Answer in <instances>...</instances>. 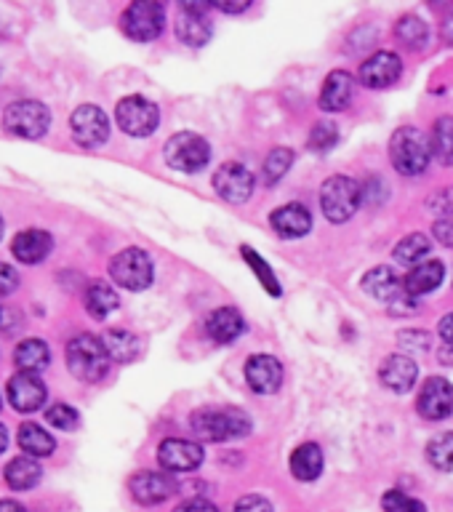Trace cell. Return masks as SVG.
Wrapping results in <instances>:
<instances>
[{
	"label": "cell",
	"instance_id": "cell-4",
	"mask_svg": "<svg viewBox=\"0 0 453 512\" xmlns=\"http://www.w3.org/2000/svg\"><path fill=\"white\" fill-rule=\"evenodd\" d=\"M363 200V187L352 176H331L320 187V208L328 222L342 224L355 216Z\"/></svg>",
	"mask_w": 453,
	"mask_h": 512
},
{
	"label": "cell",
	"instance_id": "cell-24",
	"mask_svg": "<svg viewBox=\"0 0 453 512\" xmlns=\"http://www.w3.org/2000/svg\"><path fill=\"white\" fill-rule=\"evenodd\" d=\"M51 248H54V240L48 235L46 230H22L11 243V251L22 264H40L51 254Z\"/></svg>",
	"mask_w": 453,
	"mask_h": 512
},
{
	"label": "cell",
	"instance_id": "cell-52",
	"mask_svg": "<svg viewBox=\"0 0 453 512\" xmlns=\"http://www.w3.org/2000/svg\"><path fill=\"white\" fill-rule=\"evenodd\" d=\"M6 318H8V310H6V307H0V328H8Z\"/></svg>",
	"mask_w": 453,
	"mask_h": 512
},
{
	"label": "cell",
	"instance_id": "cell-50",
	"mask_svg": "<svg viewBox=\"0 0 453 512\" xmlns=\"http://www.w3.org/2000/svg\"><path fill=\"white\" fill-rule=\"evenodd\" d=\"M0 512H27L19 502L14 499H0Z\"/></svg>",
	"mask_w": 453,
	"mask_h": 512
},
{
	"label": "cell",
	"instance_id": "cell-15",
	"mask_svg": "<svg viewBox=\"0 0 453 512\" xmlns=\"http://www.w3.org/2000/svg\"><path fill=\"white\" fill-rule=\"evenodd\" d=\"M403 75V62H400L398 54L392 51H376L374 56H368L366 62L360 64L358 78L366 88H390L395 86Z\"/></svg>",
	"mask_w": 453,
	"mask_h": 512
},
{
	"label": "cell",
	"instance_id": "cell-34",
	"mask_svg": "<svg viewBox=\"0 0 453 512\" xmlns=\"http://www.w3.org/2000/svg\"><path fill=\"white\" fill-rule=\"evenodd\" d=\"M240 254H243V259L248 262V267L254 270L256 280L262 283L264 291L270 296H280L283 294V286H280V280L275 278V272H272V267L262 259V254H256L254 248L251 246H240Z\"/></svg>",
	"mask_w": 453,
	"mask_h": 512
},
{
	"label": "cell",
	"instance_id": "cell-47",
	"mask_svg": "<svg viewBox=\"0 0 453 512\" xmlns=\"http://www.w3.org/2000/svg\"><path fill=\"white\" fill-rule=\"evenodd\" d=\"M438 334L440 339H443V342L453 350V312L443 315V320H440V326H438Z\"/></svg>",
	"mask_w": 453,
	"mask_h": 512
},
{
	"label": "cell",
	"instance_id": "cell-28",
	"mask_svg": "<svg viewBox=\"0 0 453 512\" xmlns=\"http://www.w3.org/2000/svg\"><path fill=\"white\" fill-rule=\"evenodd\" d=\"M83 304H86V310L91 318L104 320L110 312H115L120 307V299L115 294V288L102 283V280H96L91 286L86 288V294H83Z\"/></svg>",
	"mask_w": 453,
	"mask_h": 512
},
{
	"label": "cell",
	"instance_id": "cell-41",
	"mask_svg": "<svg viewBox=\"0 0 453 512\" xmlns=\"http://www.w3.org/2000/svg\"><path fill=\"white\" fill-rule=\"evenodd\" d=\"M427 208L432 214L443 216V219H453V187H446V190H438L427 200Z\"/></svg>",
	"mask_w": 453,
	"mask_h": 512
},
{
	"label": "cell",
	"instance_id": "cell-22",
	"mask_svg": "<svg viewBox=\"0 0 453 512\" xmlns=\"http://www.w3.org/2000/svg\"><path fill=\"white\" fill-rule=\"evenodd\" d=\"M246 331V320L235 307H219V310L208 312L206 318V334L211 336V342L230 344Z\"/></svg>",
	"mask_w": 453,
	"mask_h": 512
},
{
	"label": "cell",
	"instance_id": "cell-36",
	"mask_svg": "<svg viewBox=\"0 0 453 512\" xmlns=\"http://www.w3.org/2000/svg\"><path fill=\"white\" fill-rule=\"evenodd\" d=\"M291 163H294V150H288V147H275V150L267 155V160H264V184H267V187H275V184L288 174Z\"/></svg>",
	"mask_w": 453,
	"mask_h": 512
},
{
	"label": "cell",
	"instance_id": "cell-20",
	"mask_svg": "<svg viewBox=\"0 0 453 512\" xmlns=\"http://www.w3.org/2000/svg\"><path fill=\"white\" fill-rule=\"evenodd\" d=\"M270 227L286 240L304 238L312 230L310 208L302 203H286V206L275 208L270 214Z\"/></svg>",
	"mask_w": 453,
	"mask_h": 512
},
{
	"label": "cell",
	"instance_id": "cell-19",
	"mask_svg": "<svg viewBox=\"0 0 453 512\" xmlns=\"http://www.w3.org/2000/svg\"><path fill=\"white\" fill-rule=\"evenodd\" d=\"M379 379H382V384L387 390L403 395V392L414 390L416 379H419V366H416L408 355L395 352V355H387V358L382 360V366H379Z\"/></svg>",
	"mask_w": 453,
	"mask_h": 512
},
{
	"label": "cell",
	"instance_id": "cell-6",
	"mask_svg": "<svg viewBox=\"0 0 453 512\" xmlns=\"http://www.w3.org/2000/svg\"><path fill=\"white\" fill-rule=\"evenodd\" d=\"M163 155H166V163L174 171H182V174H198L208 166L211 160V147L200 134H192V131H179L166 142L163 147Z\"/></svg>",
	"mask_w": 453,
	"mask_h": 512
},
{
	"label": "cell",
	"instance_id": "cell-33",
	"mask_svg": "<svg viewBox=\"0 0 453 512\" xmlns=\"http://www.w3.org/2000/svg\"><path fill=\"white\" fill-rule=\"evenodd\" d=\"M432 155L443 163V166H453V118L443 115L435 120L432 128Z\"/></svg>",
	"mask_w": 453,
	"mask_h": 512
},
{
	"label": "cell",
	"instance_id": "cell-32",
	"mask_svg": "<svg viewBox=\"0 0 453 512\" xmlns=\"http://www.w3.org/2000/svg\"><path fill=\"white\" fill-rule=\"evenodd\" d=\"M432 251V240L424 235V232H411L406 238L400 240L392 256H395V262L400 264H422L427 262V254Z\"/></svg>",
	"mask_w": 453,
	"mask_h": 512
},
{
	"label": "cell",
	"instance_id": "cell-43",
	"mask_svg": "<svg viewBox=\"0 0 453 512\" xmlns=\"http://www.w3.org/2000/svg\"><path fill=\"white\" fill-rule=\"evenodd\" d=\"M232 512H272V504L264 499V496H243V499H238L235 502V507H232Z\"/></svg>",
	"mask_w": 453,
	"mask_h": 512
},
{
	"label": "cell",
	"instance_id": "cell-46",
	"mask_svg": "<svg viewBox=\"0 0 453 512\" xmlns=\"http://www.w3.org/2000/svg\"><path fill=\"white\" fill-rule=\"evenodd\" d=\"M432 235H435L443 246L453 248V219H440V222H435Z\"/></svg>",
	"mask_w": 453,
	"mask_h": 512
},
{
	"label": "cell",
	"instance_id": "cell-51",
	"mask_svg": "<svg viewBox=\"0 0 453 512\" xmlns=\"http://www.w3.org/2000/svg\"><path fill=\"white\" fill-rule=\"evenodd\" d=\"M6 446H8V432H6V427L0 424V454L6 451Z\"/></svg>",
	"mask_w": 453,
	"mask_h": 512
},
{
	"label": "cell",
	"instance_id": "cell-25",
	"mask_svg": "<svg viewBox=\"0 0 453 512\" xmlns=\"http://www.w3.org/2000/svg\"><path fill=\"white\" fill-rule=\"evenodd\" d=\"M443 278H446V267H443V262H438V259H427V262L416 264L414 270L408 272L406 280H403V288H406V294L414 299V296H424L430 294V291H435V288L443 283Z\"/></svg>",
	"mask_w": 453,
	"mask_h": 512
},
{
	"label": "cell",
	"instance_id": "cell-23",
	"mask_svg": "<svg viewBox=\"0 0 453 512\" xmlns=\"http://www.w3.org/2000/svg\"><path fill=\"white\" fill-rule=\"evenodd\" d=\"M363 291L366 294H371L374 299H379V302H387V304H395L398 299H403L406 296V288H403V283L398 280V275L390 270V267H374V270H368L366 275H363Z\"/></svg>",
	"mask_w": 453,
	"mask_h": 512
},
{
	"label": "cell",
	"instance_id": "cell-13",
	"mask_svg": "<svg viewBox=\"0 0 453 512\" xmlns=\"http://www.w3.org/2000/svg\"><path fill=\"white\" fill-rule=\"evenodd\" d=\"M416 408L424 419L430 422H443L453 414V384L446 376H430L422 384V392L416 398Z\"/></svg>",
	"mask_w": 453,
	"mask_h": 512
},
{
	"label": "cell",
	"instance_id": "cell-42",
	"mask_svg": "<svg viewBox=\"0 0 453 512\" xmlns=\"http://www.w3.org/2000/svg\"><path fill=\"white\" fill-rule=\"evenodd\" d=\"M398 339L403 347H408V350H419V352L430 350V342H432L427 331H414V328H411V331H400Z\"/></svg>",
	"mask_w": 453,
	"mask_h": 512
},
{
	"label": "cell",
	"instance_id": "cell-48",
	"mask_svg": "<svg viewBox=\"0 0 453 512\" xmlns=\"http://www.w3.org/2000/svg\"><path fill=\"white\" fill-rule=\"evenodd\" d=\"M251 8V3H211V11H224V14H243V11H248Z\"/></svg>",
	"mask_w": 453,
	"mask_h": 512
},
{
	"label": "cell",
	"instance_id": "cell-12",
	"mask_svg": "<svg viewBox=\"0 0 453 512\" xmlns=\"http://www.w3.org/2000/svg\"><path fill=\"white\" fill-rule=\"evenodd\" d=\"M182 16L176 22V35L182 43H187L190 48L206 46L211 35H214V24L208 19V11H211V3H182L179 6Z\"/></svg>",
	"mask_w": 453,
	"mask_h": 512
},
{
	"label": "cell",
	"instance_id": "cell-7",
	"mask_svg": "<svg viewBox=\"0 0 453 512\" xmlns=\"http://www.w3.org/2000/svg\"><path fill=\"white\" fill-rule=\"evenodd\" d=\"M120 27L126 32V38L136 43H150L166 27V8L155 0H136L120 16Z\"/></svg>",
	"mask_w": 453,
	"mask_h": 512
},
{
	"label": "cell",
	"instance_id": "cell-53",
	"mask_svg": "<svg viewBox=\"0 0 453 512\" xmlns=\"http://www.w3.org/2000/svg\"><path fill=\"white\" fill-rule=\"evenodd\" d=\"M0 238H3V216H0Z\"/></svg>",
	"mask_w": 453,
	"mask_h": 512
},
{
	"label": "cell",
	"instance_id": "cell-37",
	"mask_svg": "<svg viewBox=\"0 0 453 512\" xmlns=\"http://www.w3.org/2000/svg\"><path fill=\"white\" fill-rule=\"evenodd\" d=\"M427 459L435 470L451 472L453 470V432H440L430 440L427 446Z\"/></svg>",
	"mask_w": 453,
	"mask_h": 512
},
{
	"label": "cell",
	"instance_id": "cell-16",
	"mask_svg": "<svg viewBox=\"0 0 453 512\" xmlns=\"http://www.w3.org/2000/svg\"><path fill=\"white\" fill-rule=\"evenodd\" d=\"M203 448L198 443H192V440L184 438H166L160 443L158 448V462L160 467L171 475L176 472H192L198 470L200 464H203Z\"/></svg>",
	"mask_w": 453,
	"mask_h": 512
},
{
	"label": "cell",
	"instance_id": "cell-39",
	"mask_svg": "<svg viewBox=\"0 0 453 512\" xmlns=\"http://www.w3.org/2000/svg\"><path fill=\"white\" fill-rule=\"evenodd\" d=\"M336 142H339V128H336L334 123L323 120V123H315V126H312L310 150L328 152V150H334Z\"/></svg>",
	"mask_w": 453,
	"mask_h": 512
},
{
	"label": "cell",
	"instance_id": "cell-26",
	"mask_svg": "<svg viewBox=\"0 0 453 512\" xmlns=\"http://www.w3.org/2000/svg\"><path fill=\"white\" fill-rule=\"evenodd\" d=\"M102 342L107 355H110V360H115V363H131V360L139 358V352H142L139 336L126 331V328H110V331L102 336Z\"/></svg>",
	"mask_w": 453,
	"mask_h": 512
},
{
	"label": "cell",
	"instance_id": "cell-49",
	"mask_svg": "<svg viewBox=\"0 0 453 512\" xmlns=\"http://www.w3.org/2000/svg\"><path fill=\"white\" fill-rule=\"evenodd\" d=\"M440 35H443V40H446L448 46H453V11L446 16V19H443V27H440Z\"/></svg>",
	"mask_w": 453,
	"mask_h": 512
},
{
	"label": "cell",
	"instance_id": "cell-14",
	"mask_svg": "<svg viewBox=\"0 0 453 512\" xmlns=\"http://www.w3.org/2000/svg\"><path fill=\"white\" fill-rule=\"evenodd\" d=\"M128 488H131V496H134L139 504H160L171 499L176 494V480L171 472H158V470H144L136 472L134 478L128 480Z\"/></svg>",
	"mask_w": 453,
	"mask_h": 512
},
{
	"label": "cell",
	"instance_id": "cell-11",
	"mask_svg": "<svg viewBox=\"0 0 453 512\" xmlns=\"http://www.w3.org/2000/svg\"><path fill=\"white\" fill-rule=\"evenodd\" d=\"M214 190L227 203H246L254 192V174L238 160H227L216 168Z\"/></svg>",
	"mask_w": 453,
	"mask_h": 512
},
{
	"label": "cell",
	"instance_id": "cell-40",
	"mask_svg": "<svg viewBox=\"0 0 453 512\" xmlns=\"http://www.w3.org/2000/svg\"><path fill=\"white\" fill-rule=\"evenodd\" d=\"M46 419L48 424H54V427L67 432L78 430V424H80V414L72 406H67V403H56V406L48 408Z\"/></svg>",
	"mask_w": 453,
	"mask_h": 512
},
{
	"label": "cell",
	"instance_id": "cell-21",
	"mask_svg": "<svg viewBox=\"0 0 453 512\" xmlns=\"http://www.w3.org/2000/svg\"><path fill=\"white\" fill-rule=\"evenodd\" d=\"M352 94H355V78L347 70L328 72V78L323 80L320 88V110L326 112H342L350 107Z\"/></svg>",
	"mask_w": 453,
	"mask_h": 512
},
{
	"label": "cell",
	"instance_id": "cell-18",
	"mask_svg": "<svg viewBox=\"0 0 453 512\" xmlns=\"http://www.w3.org/2000/svg\"><path fill=\"white\" fill-rule=\"evenodd\" d=\"M246 382L259 395H272L283 384V366L275 355H251L246 360Z\"/></svg>",
	"mask_w": 453,
	"mask_h": 512
},
{
	"label": "cell",
	"instance_id": "cell-45",
	"mask_svg": "<svg viewBox=\"0 0 453 512\" xmlns=\"http://www.w3.org/2000/svg\"><path fill=\"white\" fill-rule=\"evenodd\" d=\"M174 512H219V507L214 502L203 499V496H195V499H187V502L179 504Z\"/></svg>",
	"mask_w": 453,
	"mask_h": 512
},
{
	"label": "cell",
	"instance_id": "cell-1",
	"mask_svg": "<svg viewBox=\"0 0 453 512\" xmlns=\"http://www.w3.org/2000/svg\"><path fill=\"white\" fill-rule=\"evenodd\" d=\"M251 416L246 411H240L235 406H208L198 408L190 416V430L198 435L200 440L208 443H224V440L246 438L251 432Z\"/></svg>",
	"mask_w": 453,
	"mask_h": 512
},
{
	"label": "cell",
	"instance_id": "cell-30",
	"mask_svg": "<svg viewBox=\"0 0 453 512\" xmlns=\"http://www.w3.org/2000/svg\"><path fill=\"white\" fill-rule=\"evenodd\" d=\"M40 478H43V470L30 456H16L14 462H8L6 483L14 491H30V488L38 486Z\"/></svg>",
	"mask_w": 453,
	"mask_h": 512
},
{
	"label": "cell",
	"instance_id": "cell-31",
	"mask_svg": "<svg viewBox=\"0 0 453 512\" xmlns=\"http://www.w3.org/2000/svg\"><path fill=\"white\" fill-rule=\"evenodd\" d=\"M16 440H19V446H22L30 456H51L56 448V440L35 422H24L22 427H19Z\"/></svg>",
	"mask_w": 453,
	"mask_h": 512
},
{
	"label": "cell",
	"instance_id": "cell-38",
	"mask_svg": "<svg viewBox=\"0 0 453 512\" xmlns=\"http://www.w3.org/2000/svg\"><path fill=\"white\" fill-rule=\"evenodd\" d=\"M382 510L384 512H427L424 502L414 499V496L403 494L398 488H392L382 496Z\"/></svg>",
	"mask_w": 453,
	"mask_h": 512
},
{
	"label": "cell",
	"instance_id": "cell-35",
	"mask_svg": "<svg viewBox=\"0 0 453 512\" xmlns=\"http://www.w3.org/2000/svg\"><path fill=\"white\" fill-rule=\"evenodd\" d=\"M395 35H398V40L403 43V46L419 51V48L427 46V40H430V27H427V24H424L419 16L408 14L398 22V27H395Z\"/></svg>",
	"mask_w": 453,
	"mask_h": 512
},
{
	"label": "cell",
	"instance_id": "cell-44",
	"mask_svg": "<svg viewBox=\"0 0 453 512\" xmlns=\"http://www.w3.org/2000/svg\"><path fill=\"white\" fill-rule=\"evenodd\" d=\"M16 288H19V272L11 264L0 262V296L14 294Z\"/></svg>",
	"mask_w": 453,
	"mask_h": 512
},
{
	"label": "cell",
	"instance_id": "cell-3",
	"mask_svg": "<svg viewBox=\"0 0 453 512\" xmlns=\"http://www.w3.org/2000/svg\"><path fill=\"white\" fill-rule=\"evenodd\" d=\"M390 160L403 176H419L432 160V139L414 126L398 128L390 139Z\"/></svg>",
	"mask_w": 453,
	"mask_h": 512
},
{
	"label": "cell",
	"instance_id": "cell-17",
	"mask_svg": "<svg viewBox=\"0 0 453 512\" xmlns=\"http://www.w3.org/2000/svg\"><path fill=\"white\" fill-rule=\"evenodd\" d=\"M8 403L16 408V411H22V414H32V411H38L48 398V390L40 374H27V371H19L8 379Z\"/></svg>",
	"mask_w": 453,
	"mask_h": 512
},
{
	"label": "cell",
	"instance_id": "cell-10",
	"mask_svg": "<svg viewBox=\"0 0 453 512\" xmlns=\"http://www.w3.org/2000/svg\"><path fill=\"white\" fill-rule=\"evenodd\" d=\"M70 128L72 139H75L80 147L94 150V147L107 142V136H110V118H107L102 107H96V104H80L78 110L70 115Z\"/></svg>",
	"mask_w": 453,
	"mask_h": 512
},
{
	"label": "cell",
	"instance_id": "cell-8",
	"mask_svg": "<svg viewBox=\"0 0 453 512\" xmlns=\"http://www.w3.org/2000/svg\"><path fill=\"white\" fill-rule=\"evenodd\" d=\"M115 120H118L123 134L142 139V136H150L158 131L160 110L158 104L150 102L147 96L131 94L123 96L118 102V107H115Z\"/></svg>",
	"mask_w": 453,
	"mask_h": 512
},
{
	"label": "cell",
	"instance_id": "cell-2",
	"mask_svg": "<svg viewBox=\"0 0 453 512\" xmlns=\"http://www.w3.org/2000/svg\"><path fill=\"white\" fill-rule=\"evenodd\" d=\"M64 358H67L70 374L86 384L99 382L110 371V355L104 350L102 339L94 334L72 336L64 350Z\"/></svg>",
	"mask_w": 453,
	"mask_h": 512
},
{
	"label": "cell",
	"instance_id": "cell-27",
	"mask_svg": "<svg viewBox=\"0 0 453 512\" xmlns=\"http://www.w3.org/2000/svg\"><path fill=\"white\" fill-rule=\"evenodd\" d=\"M288 464H291V472H294L296 480L310 483V480H318L320 472H323V451H320L318 443H302L291 454Z\"/></svg>",
	"mask_w": 453,
	"mask_h": 512
},
{
	"label": "cell",
	"instance_id": "cell-9",
	"mask_svg": "<svg viewBox=\"0 0 453 512\" xmlns=\"http://www.w3.org/2000/svg\"><path fill=\"white\" fill-rule=\"evenodd\" d=\"M3 123H6L8 134L22 136V139H40L51 126V112L43 102L19 99V102L8 104Z\"/></svg>",
	"mask_w": 453,
	"mask_h": 512
},
{
	"label": "cell",
	"instance_id": "cell-5",
	"mask_svg": "<svg viewBox=\"0 0 453 512\" xmlns=\"http://www.w3.org/2000/svg\"><path fill=\"white\" fill-rule=\"evenodd\" d=\"M110 278L126 291H144L155 280V267H152L150 254L144 248H123L120 254L112 256Z\"/></svg>",
	"mask_w": 453,
	"mask_h": 512
},
{
	"label": "cell",
	"instance_id": "cell-29",
	"mask_svg": "<svg viewBox=\"0 0 453 512\" xmlns=\"http://www.w3.org/2000/svg\"><path fill=\"white\" fill-rule=\"evenodd\" d=\"M14 360L19 371H27V374H40L43 368L48 366V360H51V350H48V344L43 339H24L19 342L14 352Z\"/></svg>",
	"mask_w": 453,
	"mask_h": 512
}]
</instances>
